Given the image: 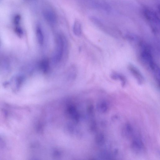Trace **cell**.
Here are the masks:
<instances>
[{
    "instance_id": "1",
    "label": "cell",
    "mask_w": 160,
    "mask_h": 160,
    "mask_svg": "<svg viewBox=\"0 0 160 160\" xmlns=\"http://www.w3.org/2000/svg\"><path fill=\"white\" fill-rule=\"evenodd\" d=\"M56 39V48L53 59L55 62H58L61 60L63 56L64 42L63 37L59 34L57 36Z\"/></svg>"
},
{
    "instance_id": "2",
    "label": "cell",
    "mask_w": 160,
    "mask_h": 160,
    "mask_svg": "<svg viewBox=\"0 0 160 160\" xmlns=\"http://www.w3.org/2000/svg\"><path fill=\"white\" fill-rule=\"evenodd\" d=\"M143 14L146 19L150 22L157 24L159 23V17L153 11L145 8L143 10Z\"/></svg>"
},
{
    "instance_id": "3",
    "label": "cell",
    "mask_w": 160,
    "mask_h": 160,
    "mask_svg": "<svg viewBox=\"0 0 160 160\" xmlns=\"http://www.w3.org/2000/svg\"><path fill=\"white\" fill-rule=\"evenodd\" d=\"M128 69L135 77L139 84H142L144 82V78L138 69L132 64H130L128 66Z\"/></svg>"
},
{
    "instance_id": "4",
    "label": "cell",
    "mask_w": 160,
    "mask_h": 160,
    "mask_svg": "<svg viewBox=\"0 0 160 160\" xmlns=\"http://www.w3.org/2000/svg\"><path fill=\"white\" fill-rule=\"evenodd\" d=\"M44 17L49 23L54 24L57 21V18L55 13L52 10L47 9L43 12Z\"/></svg>"
},
{
    "instance_id": "5",
    "label": "cell",
    "mask_w": 160,
    "mask_h": 160,
    "mask_svg": "<svg viewBox=\"0 0 160 160\" xmlns=\"http://www.w3.org/2000/svg\"><path fill=\"white\" fill-rule=\"evenodd\" d=\"M132 149L136 152L140 151L142 148V144L139 139H134L132 143Z\"/></svg>"
},
{
    "instance_id": "6",
    "label": "cell",
    "mask_w": 160,
    "mask_h": 160,
    "mask_svg": "<svg viewBox=\"0 0 160 160\" xmlns=\"http://www.w3.org/2000/svg\"><path fill=\"white\" fill-rule=\"evenodd\" d=\"M111 77L113 79L119 80L121 82L122 86L124 87L125 86L126 83V79L124 76L121 74L116 72H113L111 75Z\"/></svg>"
},
{
    "instance_id": "7",
    "label": "cell",
    "mask_w": 160,
    "mask_h": 160,
    "mask_svg": "<svg viewBox=\"0 0 160 160\" xmlns=\"http://www.w3.org/2000/svg\"><path fill=\"white\" fill-rule=\"evenodd\" d=\"M73 31L74 34L77 36L81 35L82 32V27L80 23L78 21H76L74 22Z\"/></svg>"
},
{
    "instance_id": "8",
    "label": "cell",
    "mask_w": 160,
    "mask_h": 160,
    "mask_svg": "<svg viewBox=\"0 0 160 160\" xmlns=\"http://www.w3.org/2000/svg\"><path fill=\"white\" fill-rule=\"evenodd\" d=\"M97 110L100 112H105L108 109V105L105 101H102L99 102L97 105Z\"/></svg>"
},
{
    "instance_id": "9",
    "label": "cell",
    "mask_w": 160,
    "mask_h": 160,
    "mask_svg": "<svg viewBox=\"0 0 160 160\" xmlns=\"http://www.w3.org/2000/svg\"><path fill=\"white\" fill-rule=\"evenodd\" d=\"M95 140L97 144L99 145H103L105 141L104 135L101 132L97 133L95 136Z\"/></svg>"
},
{
    "instance_id": "10",
    "label": "cell",
    "mask_w": 160,
    "mask_h": 160,
    "mask_svg": "<svg viewBox=\"0 0 160 160\" xmlns=\"http://www.w3.org/2000/svg\"><path fill=\"white\" fill-rule=\"evenodd\" d=\"M36 34L38 42L41 44H42L44 41V36L42 29L39 26L37 28Z\"/></svg>"
},
{
    "instance_id": "11",
    "label": "cell",
    "mask_w": 160,
    "mask_h": 160,
    "mask_svg": "<svg viewBox=\"0 0 160 160\" xmlns=\"http://www.w3.org/2000/svg\"><path fill=\"white\" fill-rule=\"evenodd\" d=\"M40 67L42 71L44 72H46L49 68V62L48 59H44L40 62Z\"/></svg>"
},
{
    "instance_id": "12",
    "label": "cell",
    "mask_w": 160,
    "mask_h": 160,
    "mask_svg": "<svg viewBox=\"0 0 160 160\" xmlns=\"http://www.w3.org/2000/svg\"><path fill=\"white\" fill-rule=\"evenodd\" d=\"M132 128L131 125L128 123L125 125L123 130L124 135L128 137L130 136L132 133Z\"/></svg>"
},
{
    "instance_id": "13",
    "label": "cell",
    "mask_w": 160,
    "mask_h": 160,
    "mask_svg": "<svg viewBox=\"0 0 160 160\" xmlns=\"http://www.w3.org/2000/svg\"><path fill=\"white\" fill-rule=\"evenodd\" d=\"M15 32L17 35L19 37H21L23 34V31L22 28L20 27L17 26L15 28Z\"/></svg>"
},
{
    "instance_id": "14",
    "label": "cell",
    "mask_w": 160,
    "mask_h": 160,
    "mask_svg": "<svg viewBox=\"0 0 160 160\" xmlns=\"http://www.w3.org/2000/svg\"><path fill=\"white\" fill-rule=\"evenodd\" d=\"M20 16L17 15H16L14 19V22L16 25H18L19 24L20 20Z\"/></svg>"
}]
</instances>
